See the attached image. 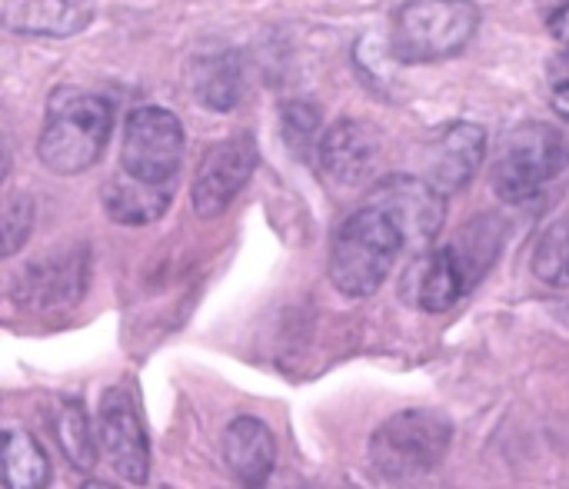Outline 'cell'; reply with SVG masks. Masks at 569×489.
Here are the masks:
<instances>
[{"instance_id": "obj_19", "label": "cell", "mask_w": 569, "mask_h": 489, "mask_svg": "<svg viewBox=\"0 0 569 489\" xmlns=\"http://www.w3.org/2000/svg\"><path fill=\"white\" fill-rule=\"evenodd\" d=\"M537 273L553 283V287H569V220L557 223L547 240L540 243L537 253Z\"/></svg>"}, {"instance_id": "obj_7", "label": "cell", "mask_w": 569, "mask_h": 489, "mask_svg": "<svg viewBox=\"0 0 569 489\" xmlns=\"http://www.w3.org/2000/svg\"><path fill=\"white\" fill-rule=\"evenodd\" d=\"M443 190L433 187L427 177H387L373 187L370 193V207H377L403 237V247L410 250H423L427 243L437 240V233L443 230V217H447V203H443Z\"/></svg>"}, {"instance_id": "obj_21", "label": "cell", "mask_w": 569, "mask_h": 489, "mask_svg": "<svg viewBox=\"0 0 569 489\" xmlns=\"http://www.w3.org/2000/svg\"><path fill=\"white\" fill-rule=\"evenodd\" d=\"M547 27L553 33V40L560 47H569V0H557L550 10H547Z\"/></svg>"}, {"instance_id": "obj_16", "label": "cell", "mask_w": 569, "mask_h": 489, "mask_svg": "<svg viewBox=\"0 0 569 489\" xmlns=\"http://www.w3.org/2000/svg\"><path fill=\"white\" fill-rule=\"evenodd\" d=\"M0 457H3V487L7 489H40L50 483L47 453L30 433L3 430Z\"/></svg>"}, {"instance_id": "obj_3", "label": "cell", "mask_w": 569, "mask_h": 489, "mask_svg": "<svg viewBox=\"0 0 569 489\" xmlns=\"http://www.w3.org/2000/svg\"><path fill=\"white\" fill-rule=\"evenodd\" d=\"M453 443V427L433 410H403L370 437V467L387 483H410L433 473Z\"/></svg>"}, {"instance_id": "obj_10", "label": "cell", "mask_w": 569, "mask_h": 489, "mask_svg": "<svg viewBox=\"0 0 569 489\" xmlns=\"http://www.w3.org/2000/svg\"><path fill=\"white\" fill-rule=\"evenodd\" d=\"M317 160L333 187L350 190V187L367 183L370 173L377 170L380 140L360 120H340L323 133V140L317 147Z\"/></svg>"}, {"instance_id": "obj_12", "label": "cell", "mask_w": 569, "mask_h": 489, "mask_svg": "<svg viewBox=\"0 0 569 489\" xmlns=\"http://www.w3.org/2000/svg\"><path fill=\"white\" fill-rule=\"evenodd\" d=\"M93 17V0H0V20L13 33L70 37Z\"/></svg>"}, {"instance_id": "obj_15", "label": "cell", "mask_w": 569, "mask_h": 489, "mask_svg": "<svg viewBox=\"0 0 569 489\" xmlns=\"http://www.w3.org/2000/svg\"><path fill=\"white\" fill-rule=\"evenodd\" d=\"M470 280H473V273H470L460 247L450 243V247L430 253V260H427V267H423V273L417 280V303H420V310H427V313L450 310L463 297Z\"/></svg>"}, {"instance_id": "obj_6", "label": "cell", "mask_w": 569, "mask_h": 489, "mask_svg": "<svg viewBox=\"0 0 569 489\" xmlns=\"http://www.w3.org/2000/svg\"><path fill=\"white\" fill-rule=\"evenodd\" d=\"M183 127L163 107H140L123 123L120 167L150 183H170L183 160Z\"/></svg>"}, {"instance_id": "obj_8", "label": "cell", "mask_w": 569, "mask_h": 489, "mask_svg": "<svg viewBox=\"0 0 569 489\" xmlns=\"http://www.w3.org/2000/svg\"><path fill=\"white\" fill-rule=\"evenodd\" d=\"M257 167V143L250 137H227L220 143H213L197 173H193V187H190V200L197 217L210 220L220 217L233 197L247 187V180L253 177Z\"/></svg>"}, {"instance_id": "obj_9", "label": "cell", "mask_w": 569, "mask_h": 489, "mask_svg": "<svg viewBox=\"0 0 569 489\" xmlns=\"http://www.w3.org/2000/svg\"><path fill=\"white\" fill-rule=\"evenodd\" d=\"M100 450L110 470L127 483H147L150 473V447L137 407L123 387H110L100 397V423H97Z\"/></svg>"}, {"instance_id": "obj_20", "label": "cell", "mask_w": 569, "mask_h": 489, "mask_svg": "<svg viewBox=\"0 0 569 489\" xmlns=\"http://www.w3.org/2000/svg\"><path fill=\"white\" fill-rule=\"evenodd\" d=\"M3 257H13L27 237H30V227H33V203L27 193H10L7 203H3Z\"/></svg>"}, {"instance_id": "obj_4", "label": "cell", "mask_w": 569, "mask_h": 489, "mask_svg": "<svg viewBox=\"0 0 569 489\" xmlns=\"http://www.w3.org/2000/svg\"><path fill=\"white\" fill-rule=\"evenodd\" d=\"M480 30L473 0H407L393 17V53L403 63H433L460 53Z\"/></svg>"}, {"instance_id": "obj_22", "label": "cell", "mask_w": 569, "mask_h": 489, "mask_svg": "<svg viewBox=\"0 0 569 489\" xmlns=\"http://www.w3.org/2000/svg\"><path fill=\"white\" fill-rule=\"evenodd\" d=\"M550 83H553L557 97L569 93V47H560V53L550 60Z\"/></svg>"}, {"instance_id": "obj_18", "label": "cell", "mask_w": 569, "mask_h": 489, "mask_svg": "<svg viewBox=\"0 0 569 489\" xmlns=\"http://www.w3.org/2000/svg\"><path fill=\"white\" fill-rule=\"evenodd\" d=\"M193 90L200 103L213 110H230L240 97V70L230 63V57H210L197 63L193 70Z\"/></svg>"}, {"instance_id": "obj_11", "label": "cell", "mask_w": 569, "mask_h": 489, "mask_svg": "<svg viewBox=\"0 0 569 489\" xmlns=\"http://www.w3.org/2000/svg\"><path fill=\"white\" fill-rule=\"evenodd\" d=\"M483 150H487L483 127H477L470 120L443 127L427 150V180L433 187H440L443 193L463 190L473 180V173L480 170Z\"/></svg>"}, {"instance_id": "obj_14", "label": "cell", "mask_w": 569, "mask_h": 489, "mask_svg": "<svg viewBox=\"0 0 569 489\" xmlns=\"http://www.w3.org/2000/svg\"><path fill=\"white\" fill-rule=\"evenodd\" d=\"M173 187H177V180L150 183V180H140L120 167V173H113L103 183V210L117 223H127V227L153 223L167 213V207L173 200Z\"/></svg>"}, {"instance_id": "obj_13", "label": "cell", "mask_w": 569, "mask_h": 489, "mask_svg": "<svg viewBox=\"0 0 569 489\" xmlns=\"http://www.w3.org/2000/svg\"><path fill=\"white\" fill-rule=\"evenodd\" d=\"M277 460L273 433L257 417H237L223 433V463L230 477L243 487H260L270 480Z\"/></svg>"}, {"instance_id": "obj_17", "label": "cell", "mask_w": 569, "mask_h": 489, "mask_svg": "<svg viewBox=\"0 0 569 489\" xmlns=\"http://www.w3.org/2000/svg\"><path fill=\"white\" fill-rule=\"evenodd\" d=\"M50 430H53L57 447L67 457V463L80 473H90L97 463V440H93V430L87 423L83 403L67 400V397L57 400V413L50 420Z\"/></svg>"}, {"instance_id": "obj_2", "label": "cell", "mask_w": 569, "mask_h": 489, "mask_svg": "<svg viewBox=\"0 0 569 489\" xmlns=\"http://www.w3.org/2000/svg\"><path fill=\"white\" fill-rule=\"evenodd\" d=\"M403 250L400 230L377 210L363 207L347 217L330 240V283L343 297H370L380 290Z\"/></svg>"}, {"instance_id": "obj_1", "label": "cell", "mask_w": 569, "mask_h": 489, "mask_svg": "<svg viewBox=\"0 0 569 489\" xmlns=\"http://www.w3.org/2000/svg\"><path fill=\"white\" fill-rule=\"evenodd\" d=\"M110 103L77 87H57L47 100L37 157L47 170L73 177L90 170L110 140Z\"/></svg>"}, {"instance_id": "obj_5", "label": "cell", "mask_w": 569, "mask_h": 489, "mask_svg": "<svg viewBox=\"0 0 569 489\" xmlns=\"http://www.w3.org/2000/svg\"><path fill=\"white\" fill-rule=\"evenodd\" d=\"M567 163L569 143L553 123H520L500 143L493 163V193L503 203H523L537 197L550 180H557Z\"/></svg>"}]
</instances>
